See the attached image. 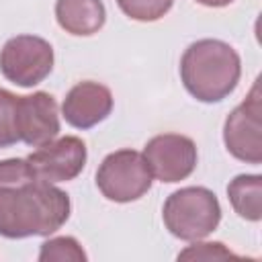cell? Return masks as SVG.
I'll return each instance as SVG.
<instances>
[{
	"mask_svg": "<svg viewBox=\"0 0 262 262\" xmlns=\"http://www.w3.org/2000/svg\"><path fill=\"white\" fill-rule=\"evenodd\" d=\"M194 2H199L207 8H223V6H229L233 0H194Z\"/></svg>",
	"mask_w": 262,
	"mask_h": 262,
	"instance_id": "e0dca14e",
	"label": "cell"
},
{
	"mask_svg": "<svg viewBox=\"0 0 262 262\" xmlns=\"http://www.w3.org/2000/svg\"><path fill=\"white\" fill-rule=\"evenodd\" d=\"M174 0H117L121 12L139 23L160 20L172 8Z\"/></svg>",
	"mask_w": 262,
	"mask_h": 262,
	"instance_id": "9a60e30c",
	"label": "cell"
},
{
	"mask_svg": "<svg viewBox=\"0 0 262 262\" xmlns=\"http://www.w3.org/2000/svg\"><path fill=\"white\" fill-rule=\"evenodd\" d=\"M162 219L174 237L196 242L217 229L221 221V205L213 190L205 186H184L164 201Z\"/></svg>",
	"mask_w": 262,
	"mask_h": 262,
	"instance_id": "3957f363",
	"label": "cell"
},
{
	"mask_svg": "<svg viewBox=\"0 0 262 262\" xmlns=\"http://www.w3.org/2000/svg\"><path fill=\"white\" fill-rule=\"evenodd\" d=\"M221 258H235V254L225 248L221 242H194L186 250L178 254V260H221Z\"/></svg>",
	"mask_w": 262,
	"mask_h": 262,
	"instance_id": "2e32d148",
	"label": "cell"
},
{
	"mask_svg": "<svg viewBox=\"0 0 262 262\" xmlns=\"http://www.w3.org/2000/svg\"><path fill=\"white\" fill-rule=\"evenodd\" d=\"M113 111V94L111 90L92 80L78 82L70 88L63 98L61 115L68 125L76 129H92L102 123Z\"/></svg>",
	"mask_w": 262,
	"mask_h": 262,
	"instance_id": "30bf717a",
	"label": "cell"
},
{
	"mask_svg": "<svg viewBox=\"0 0 262 262\" xmlns=\"http://www.w3.org/2000/svg\"><path fill=\"white\" fill-rule=\"evenodd\" d=\"M57 25L74 37H90L106 23V8L102 0H57Z\"/></svg>",
	"mask_w": 262,
	"mask_h": 262,
	"instance_id": "8fae6325",
	"label": "cell"
},
{
	"mask_svg": "<svg viewBox=\"0 0 262 262\" xmlns=\"http://www.w3.org/2000/svg\"><path fill=\"white\" fill-rule=\"evenodd\" d=\"M151 172L143 154L135 149H117L108 154L96 170V186L113 203H131L151 188Z\"/></svg>",
	"mask_w": 262,
	"mask_h": 262,
	"instance_id": "277c9868",
	"label": "cell"
},
{
	"mask_svg": "<svg viewBox=\"0 0 262 262\" xmlns=\"http://www.w3.org/2000/svg\"><path fill=\"white\" fill-rule=\"evenodd\" d=\"M20 141L18 135V96L0 88V149Z\"/></svg>",
	"mask_w": 262,
	"mask_h": 262,
	"instance_id": "5bb4252c",
	"label": "cell"
},
{
	"mask_svg": "<svg viewBox=\"0 0 262 262\" xmlns=\"http://www.w3.org/2000/svg\"><path fill=\"white\" fill-rule=\"evenodd\" d=\"M225 149L239 162L260 166L262 162V94L258 80L250 94L227 115L223 125Z\"/></svg>",
	"mask_w": 262,
	"mask_h": 262,
	"instance_id": "8992f818",
	"label": "cell"
},
{
	"mask_svg": "<svg viewBox=\"0 0 262 262\" xmlns=\"http://www.w3.org/2000/svg\"><path fill=\"white\" fill-rule=\"evenodd\" d=\"M227 199L242 219L258 223L262 219V176L237 174L227 184Z\"/></svg>",
	"mask_w": 262,
	"mask_h": 262,
	"instance_id": "7c38bea8",
	"label": "cell"
},
{
	"mask_svg": "<svg viewBox=\"0 0 262 262\" xmlns=\"http://www.w3.org/2000/svg\"><path fill=\"white\" fill-rule=\"evenodd\" d=\"M239 76V53L221 39H199L180 57V80L199 102H221L235 90Z\"/></svg>",
	"mask_w": 262,
	"mask_h": 262,
	"instance_id": "7a4b0ae2",
	"label": "cell"
},
{
	"mask_svg": "<svg viewBox=\"0 0 262 262\" xmlns=\"http://www.w3.org/2000/svg\"><path fill=\"white\" fill-rule=\"evenodd\" d=\"M53 61L55 55L51 43L37 35L10 37L0 49L2 76L20 88L41 84L51 74Z\"/></svg>",
	"mask_w": 262,
	"mask_h": 262,
	"instance_id": "5b68a950",
	"label": "cell"
},
{
	"mask_svg": "<svg viewBox=\"0 0 262 262\" xmlns=\"http://www.w3.org/2000/svg\"><path fill=\"white\" fill-rule=\"evenodd\" d=\"M143 158L151 178L166 184L186 180L199 162L194 141L180 133H162L151 137L143 147Z\"/></svg>",
	"mask_w": 262,
	"mask_h": 262,
	"instance_id": "52a82bcc",
	"label": "cell"
},
{
	"mask_svg": "<svg viewBox=\"0 0 262 262\" xmlns=\"http://www.w3.org/2000/svg\"><path fill=\"white\" fill-rule=\"evenodd\" d=\"M70 196L37 176L27 158L0 160V235H51L70 219Z\"/></svg>",
	"mask_w": 262,
	"mask_h": 262,
	"instance_id": "6da1fadb",
	"label": "cell"
},
{
	"mask_svg": "<svg viewBox=\"0 0 262 262\" xmlns=\"http://www.w3.org/2000/svg\"><path fill=\"white\" fill-rule=\"evenodd\" d=\"M27 160L39 178L53 184L70 182L82 174L88 160V149L80 137L66 135L45 145H39V149L33 151Z\"/></svg>",
	"mask_w": 262,
	"mask_h": 262,
	"instance_id": "ba28073f",
	"label": "cell"
},
{
	"mask_svg": "<svg viewBox=\"0 0 262 262\" xmlns=\"http://www.w3.org/2000/svg\"><path fill=\"white\" fill-rule=\"evenodd\" d=\"M59 133L57 102L49 92L18 96V135L27 145L39 147L53 141Z\"/></svg>",
	"mask_w": 262,
	"mask_h": 262,
	"instance_id": "9c48e42d",
	"label": "cell"
},
{
	"mask_svg": "<svg viewBox=\"0 0 262 262\" xmlns=\"http://www.w3.org/2000/svg\"><path fill=\"white\" fill-rule=\"evenodd\" d=\"M37 260L39 262H84L88 260V256L76 237L59 235V237H49L47 242L41 244Z\"/></svg>",
	"mask_w": 262,
	"mask_h": 262,
	"instance_id": "4fadbf2b",
	"label": "cell"
}]
</instances>
